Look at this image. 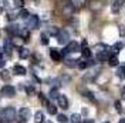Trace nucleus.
Segmentation results:
<instances>
[{"label":"nucleus","mask_w":125,"mask_h":123,"mask_svg":"<svg viewBox=\"0 0 125 123\" xmlns=\"http://www.w3.org/2000/svg\"><path fill=\"white\" fill-rule=\"evenodd\" d=\"M0 117H1V120H3V122H13V120L16 119V110H14V108L9 106V108L3 109V112H1Z\"/></svg>","instance_id":"1"},{"label":"nucleus","mask_w":125,"mask_h":123,"mask_svg":"<svg viewBox=\"0 0 125 123\" xmlns=\"http://www.w3.org/2000/svg\"><path fill=\"white\" fill-rule=\"evenodd\" d=\"M55 37H57V42H58L60 45H67V43H70V34H68L67 30H60Z\"/></svg>","instance_id":"2"},{"label":"nucleus","mask_w":125,"mask_h":123,"mask_svg":"<svg viewBox=\"0 0 125 123\" xmlns=\"http://www.w3.org/2000/svg\"><path fill=\"white\" fill-rule=\"evenodd\" d=\"M0 93H1V96H4V97H13V96H16V89L11 85H6V86L1 87Z\"/></svg>","instance_id":"3"},{"label":"nucleus","mask_w":125,"mask_h":123,"mask_svg":"<svg viewBox=\"0 0 125 123\" xmlns=\"http://www.w3.org/2000/svg\"><path fill=\"white\" fill-rule=\"evenodd\" d=\"M78 50H80V45H78L77 42H70V43L67 45V47L64 49L62 54H67V53H75V52H78Z\"/></svg>","instance_id":"4"},{"label":"nucleus","mask_w":125,"mask_h":123,"mask_svg":"<svg viewBox=\"0 0 125 123\" xmlns=\"http://www.w3.org/2000/svg\"><path fill=\"white\" fill-rule=\"evenodd\" d=\"M39 17L36 15H33V16H30L29 19H27V27L29 29H37L39 27Z\"/></svg>","instance_id":"5"},{"label":"nucleus","mask_w":125,"mask_h":123,"mask_svg":"<svg viewBox=\"0 0 125 123\" xmlns=\"http://www.w3.org/2000/svg\"><path fill=\"white\" fill-rule=\"evenodd\" d=\"M74 10H75V7H74L71 3H67V4H64V6H62V16L70 17V16H73Z\"/></svg>","instance_id":"6"},{"label":"nucleus","mask_w":125,"mask_h":123,"mask_svg":"<svg viewBox=\"0 0 125 123\" xmlns=\"http://www.w3.org/2000/svg\"><path fill=\"white\" fill-rule=\"evenodd\" d=\"M57 100H58V106L61 109H68V99H67V96L60 94V96L57 97Z\"/></svg>","instance_id":"7"},{"label":"nucleus","mask_w":125,"mask_h":123,"mask_svg":"<svg viewBox=\"0 0 125 123\" xmlns=\"http://www.w3.org/2000/svg\"><path fill=\"white\" fill-rule=\"evenodd\" d=\"M6 30H7V33L13 34V36H19V34H20V31H21V29H20L19 26H16V24H11V26H9Z\"/></svg>","instance_id":"8"},{"label":"nucleus","mask_w":125,"mask_h":123,"mask_svg":"<svg viewBox=\"0 0 125 123\" xmlns=\"http://www.w3.org/2000/svg\"><path fill=\"white\" fill-rule=\"evenodd\" d=\"M13 73L14 75H19V76H24L26 73H27V70L24 66H20V64H16L14 67H13Z\"/></svg>","instance_id":"9"},{"label":"nucleus","mask_w":125,"mask_h":123,"mask_svg":"<svg viewBox=\"0 0 125 123\" xmlns=\"http://www.w3.org/2000/svg\"><path fill=\"white\" fill-rule=\"evenodd\" d=\"M19 115H20L21 119L27 120V119H30L31 112H30V109H29V108H21V109H20V112H19Z\"/></svg>","instance_id":"10"},{"label":"nucleus","mask_w":125,"mask_h":123,"mask_svg":"<svg viewBox=\"0 0 125 123\" xmlns=\"http://www.w3.org/2000/svg\"><path fill=\"white\" fill-rule=\"evenodd\" d=\"M100 70H101V67H100V66H98V67H95V69L91 70L88 75H85V76H84V79H85V80H94V79L97 77V75H98V72H100Z\"/></svg>","instance_id":"11"},{"label":"nucleus","mask_w":125,"mask_h":123,"mask_svg":"<svg viewBox=\"0 0 125 123\" xmlns=\"http://www.w3.org/2000/svg\"><path fill=\"white\" fill-rule=\"evenodd\" d=\"M61 56L62 54L60 53L57 49H51V50H50V57H51L54 62H60L61 60Z\"/></svg>","instance_id":"12"},{"label":"nucleus","mask_w":125,"mask_h":123,"mask_svg":"<svg viewBox=\"0 0 125 123\" xmlns=\"http://www.w3.org/2000/svg\"><path fill=\"white\" fill-rule=\"evenodd\" d=\"M108 59H109L108 52H100V53H98V56H97V60H98V63H104V62H107Z\"/></svg>","instance_id":"13"},{"label":"nucleus","mask_w":125,"mask_h":123,"mask_svg":"<svg viewBox=\"0 0 125 123\" xmlns=\"http://www.w3.org/2000/svg\"><path fill=\"white\" fill-rule=\"evenodd\" d=\"M19 56H20L21 59H27V57L30 56V50H29L27 47H20V49H19Z\"/></svg>","instance_id":"14"},{"label":"nucleus","mask_w":125,"mask_h":123,"mask_svg":"<svg viewBox=\"0 0 125 123\" xmlns=\"http://www.w3.org/2000/svg\"><path fill=\"white\" fill-rule=\"evenodd\" d=\"M34 122L36 123L44 122V113H43V112H36V115H34Z\"/></svg>","instance_id":"15"},{"label":"nucleus","mask_w":125,"mask_h":123,"mask_svg":"<svg viewBox=\"0 0 125 123\" xmlns=\"http://www.w3.org/2000/svg\"><path fill=\"white\" fill-rule=\"evenodd\" d=\"M125 0H115L114 3H112V6H111V9H112V12H118L119 10V7L122 6V3H124Z\"/></svg>","instance_id":"16"},{"label":"nucleus","mask_w":125,"mask_h":123,"mask_svg":"<svg viewBox=\"0 0 125 123\" xmlns=\"http://www.w3.org/2000/svg\"><path fill=\"white\" fill-rule=\"evenodd\" d=\"M70 3H71V4H73L75 9H80V7H83V6L85 4V0H71Z\"/></svg>","instance_id":"17"},{"label":"nucleus","mask_w":125,"mask_h":123,"mask_svg":"<svg viewBox=\"0 0 125 123\" xmlns=\"http://www.w3.org/2000/svg\"><path fill=\"white\" fill-rule=\"evenodd\" d=\"M70 120L73 123H81L83 122V117H81V115H78V113H74V115H71Z\"/></svg>","instance_id":"18"},{"label":"nucleus","mask_w":125,"mask_h":123,"mask_svg":"<svg viewBox=\"0 0 125 123\" xmlns=\"http://www.w3.org/2000/svg\"><path fill=\"white\" fill-rule=\"evenodd\" d=\"M65 66H68V67H77V63L78 60H75V59H65Z\"/></svg>","instance_id":"19"},{"label":"nucleus","mask_w":125,"mask_h":123,"mask_svg":"<svg viewBox=\"0 0 125 123\" xmlns=\"http://www.w3.org/2000/svg\"><path fill=\"white\" fill-rule=\"evenodd\" d=\"M108 63H109V66L114 67V66H118V64H119V60H118L117 56H111V57L108 59Z\"/></svg>","instance_id":"20"},{"label":"nucleus","mask_w":125,"mask_h":123,"mask_svg":"<svg viewBox=\"0 0 125 123\" xmlns=\"http://www.w3.org/2000/svg\"><path fill=\"white\" fill-rule=\"evenodd\" d=\"M19 16H20L21 19H24V20H27V19L30 17V13H29V10H26V9H21V10L19 12Z\"/></svg>","instance_id":"21"},{"label":"nucleus","mask_w":125,"mask_h":123,"mask_svg":"<svg viewBox=\"0 0 125 123\" xmlns=\"http://www.w3.org/2000/svg\"><path fill=\"white\" fill-rule=\"evenodd\" d=\"M11 46H13V42H11L10 39L4 40V52H6V53H10V49H11Z\"/></svg>","instance_id":"22"},{"label":"nucleus","mask_w":125,"mask_h":123,"mask_svg":"<svg viewBox=\"0 0 125 123\" xmlns=\"http://www.w3.org/2000/svg\"><path fill=\"white\" fill-rule=\"evenodd\" d=\"M58 31H60V29H58V27L51 26V27L48 29V34H51V36H57V34H58Z\"/></svg>","instance_id":"23"},{"label":"nucleus","mask_w":125,"mask_h":123,"mask_svg":"<svg viewBox=\"0 0 125 123\" xmlns=\"http://www.w3.org/2000/svg\"><path fill=\"white\" fill-rule=\"evenodd\" d=\"M47 108H48V113L50 115H57V108H55L54 105H47Z\"/></svg>","instance_id":"24"},{"label":"nucleus","mask_w":125,"mask_h":123,"mask_svg":"<svg viewBox=\"0 0 125 123\" xmlns=\"http://www.w3.org/2000/svg\"><path fill=\"white\" fill-rule=\"evenodd\" d=\"M81 53H83V56L87 57V59H90V57H91V50H90L88 47H84V49L81 50Z\"/></svg>","instance_id":"25"},{"label":"nucleus","mask_w":125,"mask_h":123,"mask_svg":"<svg viewBox=\"0 0 125 123\" xmlns=\"http://www.w3.org/2000/svg\"><path fill=\"white\" fill-rule=\"evenodd\" d=\"M57 120H58L60 123H67L68 122V117H67L65 115H58L57 116Z\"/></svg>","instance_id":"26"},{"label":"nucleus","mask_w":125,"mask_h":123,"mask_svg":"<svg viewBox=\"0 0 125 123\" xmlns=\"http://www.w3.org/2000/svg\"><path fill=\"white\" fill-rule=\"evenodd\" d=\"M40 39H41V45H44V46H46V45H48V42H50V40H48V36H47L46 33H43Z\"/></svg>","instance_id":"27"},{"label":"nucleus","mask_w":125,"mask_h":123,"mask_svg":"<svg viewBox=\"0 0 125 123\" xmlns=\"http://www.w3.org/2000/svg\"><path fill=\"white\" fill-rule=\"evenodd\" d=\"M58 96H60V94H58V90H57V89H51V90H50V97H51V99H57Z\"/></svg>","instance_id":"28"},{"label":"nucleus","mask_w":125,"mask_h":123,"mask_svg":"<svg viewBox=\"0 0 125 123\" xmlns=\"http://www.w3.org/2000/svg\"><path fill=\"white\" fill-rule=\"evenodd\" d=\"M77 67H78V69H85V67H88V64H87V60H85V62L78 60V63H77Z\"/></svg>","instance_id":"29"},{"label":"nucleus","mask_w":125,"mask_h":123,"mask_svg":"<svg viewBox=\"0 0 125 123\" xmlns=\"http://www.w3.org/2000/svg\"><path fill=\"white\" fill-rule=\"evenodd\" d=\"M114 106H115V110H117L118 113H121V112H122V106H121V102H119V100H115Z\"/></svg>","instance_id":"30"},{"label":"nucleus","mask_w":125,"mask_h":123,"mask_svg":"<svg viewBox=\"0 0 125 123\" xmlns=\"http://www.w3.org/2000/svg\"><path fill=\"white\" fill-rule=\"evenodd\" d=\"M83 93H84L90 100H94V93L93 92H90V90H83Z\"/></svg>","instance_id":"31"},{"label":"nucleus","mask_w":125,"mask_h":123,"mask_svg":"<svg viewBox=\"0 0 125 123\" xmlns=\"http://www.w3.org/2000/svg\"><path fill=\"white\" fill-rule=\"evenodd\" d=\"M23 4H24V1L23 0H14V7H17V9H20V7H23Z\"/></svg>","instance_id":"32"},{"label":"nucleus","mask_w":125,"mask_h":123,"mask_svg":"<svg viewBox=\"0 0 125 123\" xmlns=\"http://www.w3.org/2000/svg\"><path fill=\"white\" fill-rule=\"evenodd\" d=\"M118 76H119V77H125V66L118 69Z\"/></svg>","instance_id":"33"},{"label":"nucleus","mask_w":125,"mask_h":123,"mask_svg":"<svg viewBox=\"0 0 125 123\" xmlns=\"http://www.w3.org/2000/svg\"><path fill=\"white\" fill-rule=\"evenodd\" d=\"M4 64H6V59H4V56H3V54L0 53V67H3Z\"/></svg>","instance_id":"34"},{"label":"nucleus","mask_w":125,"mask_h":123,"mask_svg":"<svg viewBox=\"0 0 125 123\" xmlns=\"http://www.w3.org/2000/svg\"><path fill=\"white\" fill-rule=\"evenodd\" d=\"M26 90H27L29 94H33V93H34V87H33V86H27V87H26Z\"/></svg>","instance_id":"35"},{"label":"nucleus","mask_w":125,"mask_h":123,"mask_svg":"<svg viewBox=\"0 0 125 123\" xmlns=\"http://www.w3.org/2000/svg\"><path fill=\"white\" fill-rule=\"evenodd\" d=\"M122 46H124L122 43H115V45H114V49H117V50H119V49H122Z\"/></svg>","instance_id":"36"},{"label":"nucleus","mask_w":125,"mask_h":123,"mask_svg":"<svg viewBox=\"0 0 125 123\" xmlns=\"http://www.w3.org/2000/svg\"><path fill=\"white\" fill-rule=\"evenodd\" d=\"M119 33H121V36H125V27L124 26H119Z\"/></svg>","instance_id":"37"},{"label":"nucleus","mask_w":125,"mask_h":123,"mask_svg":"<svg viewBox=\"0 0 125 123\" xmlns=\"http://www.w3.org/2000/svg\"><path fill=\"white\" fill-rule=\"evenodd\" d=\"M1 77H3V79H4V80H7V77H9L7 72H3V73H1Z\"/></svg>","instance_id":"38"},{"label":"nucleus","mask_w":125,"mask_h":123,"mask_svg":"<svg viewBox=\"0 0 125 123\" xmlns=\"http://www.w3.org/2000/svg\"><path fill=\"white\" fill-rule=\"evenodd\" d=\"M7 17L10 19V20H14V19H16V16H14V15H9Z\"/></svg>","instance_id":"39"},{"label":"nucleus","mask_w":125,"mask_h":123,"mask_svg":"<svg viewBox=\"0 0 125 123\" xmlns=\"http://www.w3.org/2000/svg\"><path fill=\"white\" fill-rule=\"evenodd\" d=\"M122 97H124V99H125V87H124V89H122Z\"/></svg>","instance_id":"40"},{"label":"nucleus","mask_w":125,"mask_h":123,"mask_svg":"<svg viewBox=\"0 0 125 123\" xmlns=\"http://www.w3.org/2000/svg\"><path fill=\"white\" fill-rule=\"evenodd\" d=\"M84 123H94V122H93V120H85Z\"/></svg>","instance_id":"41"},{"label":"nucleus","mask_w":125,"mask_h":123,"mask_svg":"<svg viewBox=\"0 0 125 123\" xmlns=\"http://www.w3.org/2000/svg\"><path fill=\"white\" fill-rule=\"evenodd\" d=\"M19 123H26V120H24V119H21V120H20Z\"/></svg>","instance_id":"42"},{"label":"nucleus","mask_w":125,"mask_h":123,"mask_svg":"<svg viewBox=\"0 0 125 123\" xmlns=\"http://www.w3.org/2000/svg\"><path fill=\"white\" fill-rule=\"evenodd\" d=\"M119 123H125V119H121V122Z\"/></svg>","instance_id":"43"},{"label":"nucleus","mask_w":125,"mask_h":123,"mask_svg":"<svg viewBox=\"0 0 125 123\" xmlns=\"http://www.w3.org/2000/svg\"><path fill=\"white\" fill-rule=\"evenodd\" d=\"M1 122H3V120H1V117H0V123H1Z\"/></svg>","instance_id":"44"},{"label":"nucleus","mask_w":125,"mask_h":123,"mask_svg":"<svg viewBox=\"0 0 125 123\" xmlns=\"http://www.w3.org/2000/svg\"><path fill=\"white\" fill-rule=\"evenodd\" d=\"M104 123H109V122H104Z\"/></svg>","instance_id":"45"}]
</instances>
